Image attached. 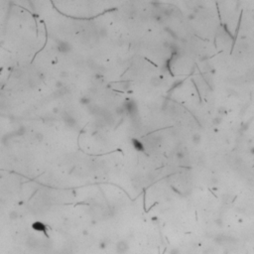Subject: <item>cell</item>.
Segmentation results:
<instances>
[{"mask_svg":"<svg viewBox=\"0 0 254 254\" xmlns=\"http://www.w3.org/2000/svg\"><path fill=\"white\" fill-rule=\"evenodd\" d=\"M33 227H34L36 230H38V231H43V230H44V228H45V226H44L42 223H39V222H37V223L33 224Z\"/></svg>","mask_w":254,"mask_h":254,"instance_id":"4","label":"cell"},{"mask_svg":"<svg viewBox=\"0 0 254 254\" xmlns=\"http://www.w3.org/2000/svg\"><path fill=\"white\" fill-rule=\"evenodd\" d=\"M212 124L214 125V126H218V125H220L222 122V116L220 115H217V116H215L213 119H212Z\"/></svg>","mask_w":254,"mask_h":254,"instance_id":"3","label":"cell"},{"mask_svg":"<svg viewBox=\"0 0 254 254\" xmlns=\"http://www.w3.org/2000/svg\"><path fill=\"white\" fill-rule=\"evenodd\" d=\"M114 250L117 254H125L129 250V244L125 240H119L115 244Z\"/></svg>","mask_w":254,"mask_h":254,"instance_id":"1","label":"cell"},{"mask_svg":"<svg viewBox=\"0 0 254 254\" xmlns=\"http://www.w3.org/2000/svg\"><path fill=\"white\" fill-rule=\"evenodd\" d=\"M188 18H189V20H195L196 18H197V14L195 13V12H193V13H190L189 14V16H188Z\"/></svg>","mask_w":254,"mask_h":254,"instance_id":"8","label":"cell"},{"mask_svg":"<svg viewBox=\"0 0 254 254\" xmlns=\"http://www.w3.org/2000/svg\"><path fill=\"white\" fill-rule=\"evenodd\" d=\"M107 245H108V243H107L106 240H101V241L98 243V248L101 249V250H104V249L107 247Z\"/></svg>","mask_w":254,"mask_h":254,"instance_id":"5","label":"cell"},{"mask_svg":"<svg viewBox=\"0 0 254 254\" xmlns=\"http://www.w3.org/2000/svg\"><path fill=\"white\" fill-rule=\"evenodd\" d=\"M169 254H180V250L178 248H172L169 251Z\"/></svg>","mask_w":254,"mask_h":254,"instance_id":"7","label":"cell"},{"mask_svg":"<svg viewBox=\"0 0 254 254\" xmlns=\"http://www.w3.org/2000/svg\"><path fill=\"white\" fill-rule=\"evenodd\" d=\"M177 158L179 159V160H182V159L185 158V154H184V152H183V151L178 152V153H177Z\"/></svg>","mask_w":254,"mask_h":254,"instance_id":"6","label":"cell"},{"mask_svg":"<svg viewBox=\"0 0 254 254\" xmlns=\"http://www.w3.org/2000/svg\"><path fill=\"white\" fill-rule=\"evenodd\" d=\"M192 141H193V143H194L195 145L200 144L201 141H202V136H201V134H200V133H195V134L192 136Z\"/></svg>","mask_w":254,"mask_h":254,"instance_id":"2","label":"cell"},{"mask_svg":"<svg viewBox=\"0 0 254 254\" xmlns=\"http://www.w3.org/2000/svg\"><path fill=\"white\" fill-rule=\"evenodd\" d=\"M215 223H216L217 225H222V219L221 218H217V219H215Z\"/></svg>","mask_w":254,"mask_h":254,"instance_id":"9","label":"cell"}]
</instances>
